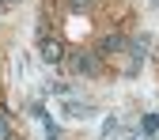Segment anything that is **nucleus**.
Listing matches in <instances>:
<instances>
[{"instance_id": "nucleus-2", "label": "nucleus", "mask_w": 159, "mask_h": 140, "mask_svg": "<svg viewBox=\"0 0 159 140\" xmlns=\"http://www.w3.org/2000/svg\"><path fill=\"white\" fill-rule=\"evenodd\" d=\"M72 68H76V72H84V76H95V72H98V65H95V57H91V53H76V57H72Z\"/></svg>"}, {"instance_id": "nucleus-6", "label": "nucleus", "mask_w": 159, "mask_h": 140, "mask_svg": "<svg viewBox=\"0 0 159 140\" xmlns=\"http://www.w3.org/2000/svg\"><path fill=\"white\" fill-rule=\"evenodd\" d=\"M0 140H11V129H8V117H0Z\"/></svg>"}, {"instance_id": "nucleus-4", "label": "nucleus", "mask_w": 159, "mask_h": 140, "mask_svg": "<svg viewBox=\"0 0 159 140\" xmlns=\"http://www.w3.org/2000/svg\"><path fill=\"white\" fill-rule=\"evenodd\" d=\"M155 133H159V114H148L140 121V136H155Z\"/></svg>"}, {"instance_id": "nucleus-1", "label": "nucleus", "mask_w": 159, "mask_h": 140, "mask_svg": "<svg viewBox=\"0 0 159 140\" xmlns=\"http://www.w3.org/2000/svg\"><path fill=\"white\" fill-rule=\"evenodd\" d=\"M38 53H42L46 65H61L65 61V46L57 42V38H42V42H38Z\"/></svg>"}, {"instance_id": "nucleus-3", "label": "nucleus", "mask_w": 159, "mask_h": 140, "mask_svg": "<svg viewBox=\"0 0 159 140\" xmlns=\"http://www.w3.org/2000/svg\"><path fill=\"white\" fill-rule=\"evenodd\" d=\"M65 114H68V117H91L95 110H91V106H84V102H65Z\"/></svg>"}, {"instance_id": "nucleus-5", "label": "nucleus", "mask_w": 159, "mask_h": 140, "mask_svg": "<svg viewBox=\"0 0 159 140\" xmlns=\"http://www.w3.org/2000/svg\"><path fill=\"white\" fill-rule=\"evenodd\" d=\"M102 49H106V53H110V49H125V38H121V34H106V38H102Z\"/></svg>"}, {"instance_id": "nucleus-7", "label": "nucleus", "mask_w": 159, "mask_h": 140, "mask_svg": "<svg viewBox=\"0 0 159 140\" xmlns=\"http://www.w3.org/2000/svg\"><path fill=\"white\" fill-rule=\"evenodd\" d=\"M72 4H76V8H87V4H91V0H72Z\"/></svg>"}]
</instances>
